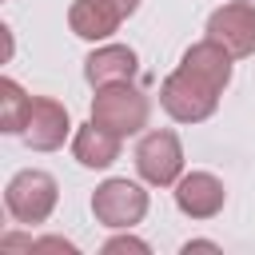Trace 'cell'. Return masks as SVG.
<instances>
[{
    "instance_id": "6da1fadb",
    "label": "cell",
    "mask_w": 255,
    "mask_h": 255,
    "mask_svg": "<svg viewBox=\"0 0 255 255\" xmlns=\"http://www.w3.org/2000/svg\"><path fill=\"white\" fill-rule=\"evenodd\" d=\"M219 88L207 84L203 76L187 72V68H175L171 76H163L159 84V104L163 112L175 120V124H203L207 116H215L219 108Z\"/></svg>"
},
{
    "instance_id": "7a4b0ae2",
    "label": "cell",
    "mask_w": 255,
    "mask_h": 255,
    "mask_svg": "<svg viewBox=\"0 0 255 255\" xmlns=\"http://www.w3.org/2000/svg\"><path fill=\"white\" fill-rule=\"evenodd\" d=\"M147 116H151V100H147L131 80H124V84H104V88H96V96H92V120L104 124V128L116 131V135H135V131H143V128H147Z\"/></svg>"
},
{
    "instance_id": "3957f363",
    "label": "cell",
    "mask_w": 255,
    "mask_h": 255,
    "mask_svg": "<svg viewBox=\"0 0 255 255\" xmlns=\"http://www.w3.org/2000/svg\"><path fill=\"white\" fill-rule=\"evenodd\" d=\"M56 203H60V183H56L48 171H40V167L16 171V175L8 179V187H4V207H8V215H12L16 223H24V227L44 223V219L56 211Z\"/></svg>"
},
{
    "instance_id": "277c9868",
    "label": "cell",
    "mask_w": 255,
    "mask_h": 255,
    "mask_svg": "<svg viewBox=\"0 0 255 255\" xmlns=\"http://www.w3.org/2000/svg\"><path fill=\"white\" fill-rule=\"evenodd\" d=\"M92 215H96V223H104L112 231H131L147 215V191L135 179L112 175L92 191Z\"/></svg>"
},
{
    "instance_id": "5b68a950",
    "label": "cell",
    "mask_w": 255,
    "mask_h": 255,
    "mask_svg": "<svg viewBox=\"0 0 255 255\" xmlns=\"http://www.w3.org/2000/svg\"><path fill=\"white\" fill-rule=\"evenodd\" d=\"M135 171L147 187H175L183 175V143L175 131L155 128L135 143Z\"/></svg>"
},
{
    "instance_id": "8992f818",
    "label": "cell",
    "mask_w": 255,
    "mask_h": 255,
    "mask_svg": "<svg viewBox=\"0 0 255 255\" xmlns=\"http://www.w3.org/2000/svg\"><path fill=\"white\" fill-rule=\"evenodd\" d=\"M207 36H211L215 44H223L235 60L255 56V4H251V0L219 4V8L207 16Z\"/></svg>"
},
{
    "instance_id": "52a82bcc",
    "label": "cell",
    "mask_w": 255,
    "mask_h": 255,
    "mask_svg": "<svg viewBox=\"0 0 255 255\" xmlns=\"http://www.w3.org/2000/svg\"><path fill=\"white\" fill-rule=\"evenodd\" d=\"M68 135H72L68 108L52 96H32V116H28V128H24V143L32 151H56V147H64Z\"/></svg>"
},
{
    "instance_id": "ba28073f",
    "label": "cell",
    "mask_w": 255,
    "mask_h": 255,
    "mask_svg": "<svg viewBox=\"0 0 255 255\" xmlns=\"http://www.w3.org/2000/svg\"><path fill=\"white\" fill-rule=\"evenodd\" d=\"M227 203V187L219 175L211 171H183L179 183H175V207L187 215V219H211L219 215Z\"/></svg>"
},
{
    "instance_id": "9c48e42d",
    "label": "cell",
    "mask_w": 255,
    "mask_h": 255,
    "mask_svg": "<svg viewBox=\"0 0 255 255\" xmlns=\"http://www.w3.org/2000/svg\"><path fill=\"white\" fill-rule=\"evenodd\" d=\"M135 72H139V56H135V48H128V44H100V48L84 60V80H88L92 88L135 80Z\"/></svg>"
},
{
    "instance_id": "30bf717a",
    "label": "cell",
    "mask_w": 255,
    "mask_h": 255,
    "mask_svg": "<svg viewBox=\"0 0 255 255\" xmlns=\"http://www.w3.org/2000/svg\"><path fill=\"white\" fill-rule=\"evenodd\" d=\"M120 139H124V135L108 131V128L96 124V120H88V124H80V128L72 131V155H76L80 167L104 171V167H112V163L120 159Z\"/></svg>"
},
{
    "instance_id": "8fae6325",
    "label": "cell",
    "mask_w": 255,
    "mask_h": 255,
    "mask_svg": "<svg viewBox=\"0 0 255 255\" xmlns=\"http://www.w3.org/2000/svg\"><path fill=\"white\" fill-rule=\"evenodd\" d=\"M120 24H124V16H120L108 0H72V4H68V28H72L80 40L104 44Z\"/></svg>"
},
{
    "instance_id": "7c38bea8",
    "label": "cell",
    "mask_w": 255,
    "mask_h": 255,
    "mask_svg": "<svg viewBox=\"0 0 255 255\" xmlns=\"http://www.w3.org/2000/svg\"><path fill=\"white\" fill-rule=\"evenodd\" d=\"M231 52L223 48V44H215L211 36L207 40H199V44H191L187 52H183V60H179V68H187V72H195V76H203L207 84H215L219 92L231 84Z\"/></svg>"
},
{
    "instance_id": "4fadbf2b",
    "label": "cell",
    "mask_w": 255,
    "mask_h": 255,
    "mask_svg": "<svg viewBox=\"0 0 255 255\" xmlns=\"http://www.w3.org/2000/svg\"><path fill=\"white\" fill-rule=\"evenodd\" d=\"M28 116H32V96L12 76H4L0 80V131L4 135H24Z\"/></svg>"
},
{
    "instance_id": "5bb4252c",
    "label": "cell",
    "mask_w": 255,
    "mask_h": 255,
    "mask_svg": "<svg viewBox=\"0 0 255 255\" xmlns=\"http://www.w3.org/2000/svg\"><path fill=\"white\" fill-rule=\"evenodd\" d=\"M100 251H104V255H147L151 247H147L143 239H135V235H116V239H108Z\"/></svg>"
},
{
    "instance_id": "9a60e30c",
    "label": "cell",
    "mask_w": 255,
    "mask_h": 255,
    "mask_svg": "<svg viewBox=\"0 0 255 255\" xmlns=\"http://www.w3.org/2000/svg\"><path fill=\"white\" fill-rule=\"evenodd\" d=\"M40 251H60V255H76V243L60 239V235H52V239H32V251H28V255H40Z\"/></svg>"
},
{
    "instance_id": "2e32d148",
    "label": "cell",
    "mask_w": 255,
    "mask_h": 255,
    "mask_svg": "<svg viewBox=\"0 0 255 255\" xmlns=\"http://www.w3.org/2000/svg\"><path fill=\"white\" fill-rule=\"evenodd\" d=\"M191 251H219V243H211V239H191V243H183V255H191Z\"/></svg>"
},
{
    "instance_id": "e0dca14e",
    "label": "cell",
    "mask_w": 255,
    "mask_h": 255,
    "mask_svg": "<svg viewBox=\"0 0 255 255\" xmlns=\"http://www.w3.org/2000/svg\"><path fill=\"white\" fill-rule=\"evenodd\" d=\"M108 4H112V8H116V12L124 16V20H128V16H131V12L139 8V0H108Z\"/></svg>"
}]
</instances>
